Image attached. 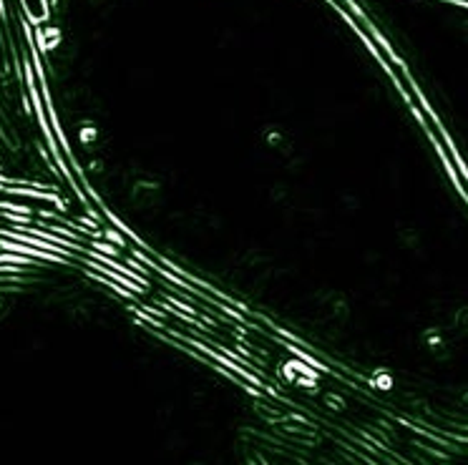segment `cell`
<instances>
[{"label": "cell", "instance_id": "obj_1", "mask_svg": "<svg viewBox=\"0 0 468 465\" xmlns=\"http://www.w3.org/2000/svg\"><path fill=\"white\" fill-rule=\"evenodd\" d=\"M23 3V11L28 16V21L33 23H41L46 21V16H48V3L46 0H21Z\"/></svg>", "mask_w": 468, "mask_h": 465}]
</instances>
